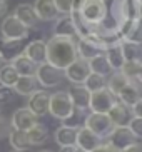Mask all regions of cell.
I'll return each instance as SVG.
<instances>
[{
  "instance_id": "14",
  "label": "cell",
  "mask_w": 142,
  "mask_h": 152,
  "mask_svg": "<svg viewBox=\"0 0 142 152\" xmlns=\"http://www.w3.org/2000/svg\"><path fill=\"white\" fill-rule=\"evenodd\" d=\"M120 40H130L142 44V20L141 18H127L119 28Z\"/></svg>"
},
{
  "instance_id": "24",
  "label": "cell",
  "mask_w": 142,
  "mask_h": 152,
  "mask_svg": "<svg viewBox=\"0 0 142 152\" xmlns=\"http://www.w3.org/2000/svg\"><path fill=\"white\" fill-rule=\"evenodd\" d=\"M9 64L13 65V69L18 72V75H35L37 69H39V65H37L34 60H30L23 52L20 55H17V57L13 58L12 62H9Z\"/></svg>"
},
{
  "instance_id": "1",
  "label": "cell",
  "mask_w": 142,
  "mask_h": 152,
  "mask_svg": "<svg viewBox=\"0 0 142 152\" xmlns=\"http://www.w3.org/2000/svg\"><path fill=\"white\" fill-rule=\"evenodd\" d=\"M77 39L62 35H52L47 40V62L65 70L72 62L79 58Z\"/></svg>"
},
{
  "instance_id": "3",
  "label": "cell",
  "mask_w": 142,
  "mask_h": 152,
  "mask_svg": "<svg viewBox=\"0 0 142 152\" xmlns=\"http://www.w3.org/2000/svg\"><path fill=\"white\" fill-rule=\"evenodd\" d=\"M35 79L42 87L45 89H52V87H57V85L62 84V80L65 79V70L55 67L49 62L40 64L39 69H37Z\"/></svg>"
},
{
  "instance_id": "36",
  "label": "cell",
  "mask_w": 142,
  "mask_h": 152,
  "mask_svg": "<svg viewBox=\"0 0 142 152\" xmlns=\"http://www.w3.org/2000/svg\"><path fill=\"white\" fill-rule=\"evenodd\" d=\"M12 99H13V89L0 85V105H5V104L12 102Z\"/></svg>"
},
{
  "instance_id": "37",
  "label": "cell",
  "mask_w": 142,
  "mask_h": 152,
  "mask_svg": "<svg viewBox=\"0 0 142 152\" xmlns=\"http://www.w3.org/2000/svg\"><path fill=\"white\" fill-rule=\"evenodd\" d=\"M10 130H12V125H10V122L7 121V117L0 112V139L5 137V135L10 134Z\"/></svg>"
},
{
  "instance_id": "18",
  "label": "cell",
  "mask_w": 142,
  "mask_h": 152,
  "mask_svg": "<svg viewBox=\"0 0 142 152\" xmlns=\"http://www.w3.org/2000/svg\"><path fill=\"white\" fill-rule=\"evenodd\" d=\"M109 115H111V119H112V122H114L116 127H127L130 119L134 117V114H132V107L125 105V104H122L119 100L112 107V110L109 112Z\"/></svg>"
},
{
  "instance_id": "30",
  "label": "cell",
  "mask_w": 142,
  "mask_h": 152,
  "mask_svg": "<svg viewBox=\"0 0 142 152\" xmlns=\"http://www.w3.org/2000/svg\"><path fill=\"white\" fill-rule=\"evenodd\" d=\"M89 65H90L92 74H99V75H104V77H109L112 72H114V69L111 67V64H109V60H107L105 54L90 58Z\"/></svg>"
},
{
  "instance_id": "17",
  "label": "cell",
  "mask_w": 142,
  "mask_h": 152,
  "mask_svg": "<svg viewBox=\"0 0 142 152\" xmlns=\"http://www.w3.org/2000/svg\"><path fill=\"white\" fill-rule=\"evenodd\" d=\"M34 9H35V14L39 17V20H42V22L57 20L59 15H60L53 0H35Z\"/></svg>"
},
{
  "instance_id": "7",
  "label": "cell",
  "mask_w": 142,
  "mask_h": 152,
  "mask_svg": "<svg viewBox=\"0 0 142 152\" xmlns=\"http://www.w3.org/2000/svg\"><path fill=\"white\" fill-rule=\"evenodd\" d=\"M77 47H79V57L85 58V60H90L94 57L104 55L107 50V45L97 35H94V34H89L84 39H79Z\"/></svg>"
},
{
  "instance_id": "43",
  "label": "cell",
  "mask_w": 142,
  "mask_h": 152,
  "mask_svg": "<svg viewBox=\"0 0 142 152\" xmlns=\"http://www.w3.org/2000/svg\"><path fill=\"white\" fill-rule=\"evenodd\" d=\"M7 12V0H0V15Z\"/></svg>"
},
{
  "instance_id": "35",
  "label": "cell",
  "mask_w": 142,
  "mask_h": 152,
  "mask_svg": "<svg viewBox=\"0 0 142 152\" xmlns=\"http://www.w3.org/2000/svg\"><path fill=\"white\" fill-rule=\"evenodd\" d=\"M57 7L59 14L62 15H70L72 14V0H53Z\"/></svg>"
},
{
  "instance_id": "38",
  "label": "cell",
  "mask_w": 142,
  "mask_h": 152,
  "mask_svg": "<svg viewBox=\"0 0 142 152\" xmlns=\"http://www.w3.org/2000/svg\"><path fill=\"white\" fill-rule=\"evenodd\" d=\"M92 152H117V151H116V149H114V147H112L111 144L104 142L102 145H99V147H97V149H94Z\"/></svg>"
},
{
  "instance_id": "32",
  "label": "cell",
  "mask_w": 142,
  "mask_h": 152,
  "mask_svg": "<svg viewBox=\"0 0 142 152\" xmlns=\"http://www.w3.org/2000/svg\"><path fill=\"white\" fill-rule=\"evenodd\" d=\"M27 134H29V140L32 145H42L49 139V130L44 124H35L32 129L27 130Z\"/></svg>"
},
{
  "instance_id": "6",
  "label": "cell",
  "mask_w": 142,
  "mask_h": 152,
  "mask_svg": "<svg viewBox=\"0 0 142 152\" xmlns=\"http://www.w3.org/2000/svg\"><path fill=\"white\" fill-rule=\"evenodd\" d=\"M80 15L90 25L104 23L107 18V5L104 0H85L80 9Z\"/></svg>"
},
{
  "instance_id": "19",
  "label": "cell",
  "mask_w": 142,
  "mask_h": 152,
  "mask_svg": "<svg viewBox=\"0 0 142 152\" xmlns=\"http://www.w3.org/2000/svg\"><path fill=\"white\" fill-rule=\"evenodd\" d=\"M23 54L30 58V60H34L37 65L47 62V42H44V40H32L30 44L25 45Z\"/></svg>"
},
{
  "instance_id": "5",
  "label": "cell",
  "mask_w": 142,
  "mask_h": 152,
  "mask_svg": "<svg viewBox=\"0 0 142 152\" xmlns=\"http://www.w3.org/2000/svg\"><path fill=\"white\" fill-rule=\"evenodd\" d=\"M29 30L30 28H27L13 14L7 15L0 25V34L5 40H25L29 37Z\"/></svg>"
},
{
  "instance_id": "45",
  "label": "cell",
  "mask_w": 142,
  "mask_h": 152,
  "mask_svg": "<svg viewBox=\"0 0 142 152\" xmlns=\"http://www.w3.org/2000/svg\"><path fill=\"white\" fill-rule=\"evenodd\" d=\"M39 152H53V151H50V149H42V151H39Z\"/></svg>"
},
{
  "instance_id": "2",
  "label": "cell",
  "mask_w": 142,
  "mask_h": 152,
  "mask_svg": "<svg viewBox=\"0 0 142 152\" xmlns=\"http://www.w3.org/2000/svg\"><path fill=\"white\" fill-rule=\"evenodd\" d=\"M49 114L59 121L65 122L67 119H70L74 114H75V107H74V102H72L70 95L67 90H57L50 94V110Z\"/></svg>"
},
{
  "instance_id": "34",
  "label": "cell",
  "mask_w": 142,
  "mask_h": 152,
  "mask_svg": "<svg viewBox=\"0 0 142 152\" xmlns=\"http://www.w3.org/2000/svg\"><path fill=\"white\" fill-rule=\"evenodd\" d=\"M129 129L137 139H142V117H132L129 122Z\"/></svg>"
},
{
  "instance_id": "48",
  "label": "cell",
  "mask_w": 142,
  "mask_h": 152,
  "mask_svg": "<svg viewBox=\"0 0 142 152\" xmlns=\"http://www.w3.org/2000/svg\"><path fill=\"white\" fill-rule=\"evenodd\" d=\"M139 4H141V5H142V0H139Z\"/></svg>"
},
{
  "instance_id": "49",
  "label": "cell",
  "mask_w": 142,
  "mask_h": 152,
  "mask_svg": "<svg viewBox=\"0 0 142 152\" xmlns=\"http://www.w3.org/2000/svg\"><path fill=\"white\" fill-rule=\"evenodd\" d=\"M13 152H20V151H13Z\"/></svg>"
},
{
  "instance_id": "8",
  "label": "cell",
  "mask_w": 142,
  "mask_h": 152,
  "mask_svg": "<svg viewBox=\"0 0 142 152\" xmlns=\"http://www.w3.org/2000/svg\"><path fill=\"white\" fill-rule=\"evenodd\" d=\"M117 102H119V99L112 94L107 87H104L100 90L92 92V97H90V112L109 114Z\"/></svg>"
},
{
  "instance_id": "9",
  "label": "cell",
  "mask_w": 142,
  "mask_h": 152,
  "mask_svg": "<svg viewBox=\"0 0 142 152\" xmlns=\"http://www.w3.org/2000/svg\"><path fill=\"white\" fill-rule=\"evenodd\" d=\"M90 74H92V70H90L89 60H85L82 57H79L75 62H72L65 69V79L70 84H85Z\"/></svg>"
},
{
  "instance_id": "25",
  "label": "cell",
  "mask_w": 142,
  "mask_h": 152,
  "mask_svg": "<svg viewBox=\"0 0 142 152\" xmlns=\"http://www.w3.org/2000/svg\"><path fill=\"white\" fill-rule=\"evenodd\" d=\"M105 57L114 70H122V67L125 65V57H124V52H122V47H120V42H116V44L107 47Z\"/></svg>"
},
{
  "instance_id": "16",
  "label": "cell",
  "mask_w": 142,
  "mask_h": 152,
  "mask_svg": "<svg viewBox=\"0 0 142 152\" xmlns=\"http://www.w3.org/2000/svg\"><path fill=\"white\" fill-rule=\"evenodd\" d=\"M80 127H74V125L62 124L55 130V142L59 147H67V145H77V134H79Z\"/></svg>"
},
{
  "instance_id": "42",
  "label": "cell",
  "mask_w": 142,
  "mask_h": 152,
  "mask_svg": "<svg viewBox=\"0 0 142 152\" xmlns=\"http://www.w3.org/2000/svg\"><path fill=\"white\" fill-rule=\"evenodd\" d=\"M77 145H67V147H60L59 152H77Z\"/></svg>"
},
{
  "instance_id": "20",
  "label": "cell",
  "mask_w": 142,
  "mask_h": 152,
  "mask_svg": "<svg viewBox=\"0 0 142 152\" xmlns=\"http://www.w3.org/2000/svg\"><path fill=\"white\" fill-rule=\"evenodd\" d=\"M117 99H119L122 104L132 107L137 100L142 99V85L139 84V82H135V80H130L129 84L122 89V92L117 95Z\"/></svg>"
},
{
  "instance_id": "12",
  "label": "cell",
  "mask_w": 142,
  "mask_h": 152,
  "mask_svg": "<svg viewBox=\"0 0 142 152\" xmlns=\"http://www.w3.org/2000/svg\"><path fill=\"white\" fill-rule=\"evenodd\" d=\"M67 92H69L72 102H74L75 110H79V112L90 110V97H92V92L84 84H72L67 89Z\"/></svg>"
},
{
  "instance_id": "28",
  "label": "cell",
  "mask_w": 142,
  "mask_h": 152,
  "mask_svg": "<svg viewBox=\"0 0 142 152\" xmlns=\"http://www.w3.org/2000/svg\"><path fill=\"white\" fill-rule=\"evenodd\" d=\"M125 62H142V44L130 40H120Z\"/></svg>"
},
{
  "instance_id": "31",
  "label": "cell",
  "mask_w": 142,
  "mask_h": 152,
  "mask_svg": "<svg viewBox=\"0 0 142 152\" xmlns=\"http://www.w3.org/2000/svg\"><path fill=\"white\" fill-rule=\"evenodd\" d=\"M18 72L13 69L12 64H5V65H2L0 67V85H5V87H10V89H13V85L17 84L18 80Z\"/></svg>"
},
{
  "instance_id": "21",
  "label": "cell",
  "mask_w": 142,
  "mask_h": 152,
  "mask_svg": "<svg viewBox=\"0 0 142 152\" xmlns=\"http://www.w3.org/2000/svg\"><path fill=\"white\" fill-rule=\"evenodd\" d=\"M13 15H15L27 28H34V27H37V23H39V17H37V14H35V9H34V5H30V4L17 5Z\"/></svg>"
},
{
  "instance_id": "27",
  "label": "cell",
  "mask_w": 142,
  "mask_h": 152,
  "mask_svg": "<svg viewBox=\"0 0 142 152\" xmlns=\"http://www.w3.org/2000/svg\"><path fill=\"white\" fill-rule=\"evenodd\" d=\"M9 142L10 145L13 147V151H20V152H25L32 147L30 140H29V134L27 130H17V129H12L9 134Z\"/></svg>"
},
{
  "instance_id": "10",
  "label": "cell",
  "mask_w": 142,
  "mask_h": 152,
  "mask_svg": "<svg viewBox=\"0 0 142 152\" xmlns=\"http://www.w3.org/2000/svg\"><path fill=\"white\" fill-rule=\"evenodd\" d=\"M27 107L30 109L37 117H44L50 110V94L44 89H37L32 92L27 100Z\"/></svg>"
},
{
  "instance_id": "13",
  "label": "cell",
  "mask_w": 142,
  "mask_h": 152,
  "mask_svg": "<svg viewBox=\"0 0 142 152\" xmlns=\"http://www.w3.org/2000/svg\"><path fill=\"white\" fill-rule=\"evenodd\" d=\"M35 124H39V117H37L29 107L17 109V110L12 114V119H10L12 129H17V130H29Z\"/></svg>"
},
{
  "instance_id": "23",
  "label": "cell",
  "mask_w": 142,
  "mask_h": 152,
  "mask_svg": "<svg viewBox=\"0 0 142 152\" xmlns=\"http://www.w3.org/2000/svg\"><path fill=\"white\" fill-rule=\"evenodd\" d=\"M53 35H62V37H72L79 40L75 25L70 15H62L55 20V27H53Z\"/></svg>"
},
{
  "instance_id": "15",
  "label": "cell",
  "mask_w": 142,
  "mask_h": 152,
  "mask_svg": "<svg viewBox=\"0 0 142 152\" xmlns=\"http://www.w3.org/2000/svg\"><path fill=\"white\" fill-rule=\"evenodd\" d=\"M104 144V139H100L97 134H94L90 129H87L85 125H82L77 134V147L82 149L84 152H92L94 149H97L99 145Z\"/></svg>"
},
{
  "instance_id": "22",
  "label": "cell",
  "mask_w": 142,
  "mask_h": 152,
  "mask_svg": "<svg viewBox=\"0 0 142 152\" xmlns=\"http://www.w3.org/2000/svg\"><path fill=\"white\" fill-rule=\"evenodd\" d=\"M23 40H0V54L4 57V62H12L13 58L23 52Z\"/></svg>"
},
{
  "instance_id": "47",
  "label": "cell",
  "mask_w": 142,
  "mask_h": 152,
  "mask_svg": "<svg viewBox=\"0 0 142 152\" xmlns=\"http://www.w3.org/2000/svg\"><path fill=\"white\" fill-rule=\"evenodd\" d=\"M139 18L142 20V5H141V14H139Z\"/></svg>"
},
{
  "instance_id": "40",
  "label": "cell",
  "mask_w": 142,
  "mask_h": 152,
  "mask_svg": "<svg viewBox=\"0 0 142 152\" xmlns=\"http://www.w3.org/2000/svg\"><path fill=\"white\" fill-rule=\"evenodd\" d=\"M120 152H142V145L139 142H135V144L129 145L127 149H124V151H120Z\"/></svg>"
},
{
  "instance_id": "29",
  "label": "cell",
  "mask_w": 142,
  "mask_h": 152,
  "mask_svg": "<svg viewBox=\"0 0 142 152\" xmlns=\"http://www.w3.org/2000/svg\"><path fill=\"white\" fill-rule=\"evenodd\" d=\"M37 84H39V82H37L35 75H20L17 84L13 85V90H15V94H18V95L29 97L32 92L37 90Z\"/></svg>"
},
{
  "instance_id": "39",
  "label": "cell",
  "mask_w": 142,
  "mask_h": 152,
  "mask_svg": "<svg viewBox=\"0 0 142 152\" xmlns=\"http://www.w3.org/2000/svg\"><path fill=\"white\" fill-rule=\"evenodd\" d=\"M132 114L134 117H142V99L132 105Z\"/></svg>"
},
{
  "instance_id": "26",
  "label": "cell",
  "mask_w": 142,
  "mask_h": 152,
  "mask_svg": "<svg viewBox=\"0 0 142 152\" xmlns=\"http://www.w3.org/2000/svg\"><path fill=\"white\" fill-rule=\"evenodd\" d=\"M129 82H130V79L125 75L122 70H114L111 75L107 77V89L117 97V95L122 92V89H124Z\"/></svg>"
},
{
  "instance_id": "44",
  "label": "cell",
  "mask_w": 142,
  "mask_h": 152,
  "mask_svg": "<svg viewBox=\"0 0 142 152\" xmlns=\"http://www.w3.org/2000/svg\"><path fill=\"white\" fill-rule=\"evenodd\" d=\"M135 82H139V84L142 85V65H141V69H139V72H137V75H135V79H134Z\"/></svg>"
},
{
  "instance_id": "46",
  "label": "cell",
  "mask_w": 142,
  "mask_h": 152,
  "mask_svg": "<svg viewBox=\"0 0 142 152\" xmlns=\"http://www.w3.org/2000/svg\"><path fill=\"white\" fill-rule=\"evenodd\" d=\"M2 62H4V57H2V54H0V67H2Z\"/></svg>"
},
{
  "instance_id": "4",
  "label": "cell",
  "mask_w": 142,
  "mask_h": 152,
  "mask_svg": "<svg viewBox=\"0 0 142 152\" xmlns=\"http://www.w3.org/2000/svg\"><path fill=\"white\" fill-rule=\"evenodd\" d=\"M84 125L92 130L94 134H97L100 139H107L116 127L109 114H99V112H90L89 115H85Z\"/></svg>"
},
{
  "instance_id": "41",
  "label": "cell",
  "mask_w": 142,
  "mask_h": 152,
  "mask_svg": "<svg viewBox=\"0 0 142 152\" xmlns=\"http://www.w3.org/2000/svg\"><path fill=\"white\" fill-rule=\"evenodd\" d=\"M85 0H72V12H80Z\"/></svg>"
},
{
  "instance_id": "11",
  "label": "cell",
  "mask_w": 142,
  "mask_h": 152,
  "mask_svg": "<svg viewBox=\"0 0 142 152\" xmlns=\"http://www.w3.org/2000/svg\"><path fill=\"white\" fill-rule=\"evenodd\" d=\"M135 139L137 137L132 134L129 125L127 127H114L111 135L107 137V144H111L117 152H120V151H124V149H127L129 145L135 144Z\"/></svg>"
},
{
  "instance_id": "33",
  "label": "cell",
  "mask_w": 142,
  "mask_h": 152,
  "mask_svg": "<svg viewBox=\"0 0 142 152\" xmlns=\"http://www.w3.org/2000/svg\"><path fill=\"white\" fill-rule=\"evenodd\" d=\"M85 87L90 90V92H95V90H100L104 87H107V77L99 75V74H90L89 79L85 80Z\"/></svg>"
}]
</instances>
